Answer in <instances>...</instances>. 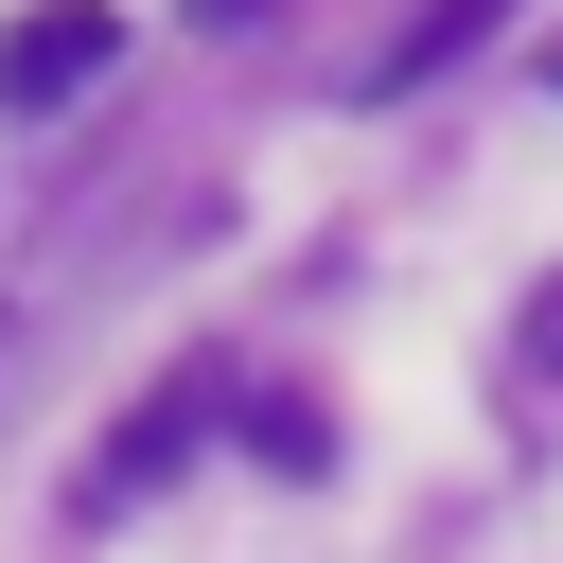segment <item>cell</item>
<instances>
[{"label": "cell", "instance_id": "obj_3", "mask_svg": "<svg viewBox=\"0 0 563 563\" xmlns=\"http://www.w3.org/2000/svg\"><path fill=\"white\" fill-rule=\"evenodd\" d=\"M194 440H211V369H176V387H158V405H141V422H123L106 457H88V510H141V493H158V475H176Z\"/></svg>", "mask_w": 563, "mask_h": 563}, {"label": "cell", "instance_id": "obj_6", "mask_svg": "<svg viewBox=\"0 0 563 563\" xmlns=\"http://www.w3.org/2000/svg\"><path fill=\"white\" fill-rule=\"evenodd\" d=\"M510 352H528V369H545V387H563V282H545V299H528V334H510Z\"/></svg>", "mask_w": 563, "mask_h": 563}, {"label": "cell", "instance_id": "obj_5", "mask_svg": "<svg viewBox=\"0 0 563 563\" xmlns=\"http://www.w3.org/2000/svg\"><path fill=\"white\" fill-rule=\"evenodd\" d=\"M246 440H264V475H317V457H334V422H317V405H246Z\"/></svg>", "mask_w": 563, "mask_h": 563}, {"label": "cell", "instance_id": "obj_8", "mask_svg": "<svg viewBox=\"0 0 563 563\" xmlns=\"http://www.w3.org/2000/svg\"><path fill=\"white\" fill-rule=\"evenodd\" d=\"M545 70H563V53H545Z\"/></svg>", "mask_w": 563, "mask_h": 563}, {"label": "cell", "instance_id": "obj_7", "mask_svg": "<svg viewBox=\"0 0 563 563\" xmlns=\"http://www.w3.org/2000/svg\"><path fill=\"white\" fill-rule=\"evenodd\" d=\"M176 18H194V35H264V0H176Z\"/></svg>", "mask_w": 563, "mask_h": 563}, {"label": "cell", "instance_id": "obj_2", "mask_svg": "<svg viewBox=\"0 0 563 563\" xmlns=\"http://www.w3.org/2000/svg\"><path fill=\"white\" fill-rule=\"evenodd\" d=\"M106 70H123V18H106V0H35V18H0V106H18V123L88 106Z\"/></svg>", "mask_w": 563, "mask_h": 563}, {"label": "cell", "instance_id": "obj_1", "mask_svg": "<svg viewBox=\"0 0 563 563\" xmlns=\"http://www.w3.org/2000/svg\"><path fill=\"white\" fill-rule=\"evenodd\" d=\"M176 229H211V194L158 176V158H123L88 211H53V229L18 246V282H0V422H18V387H35V369H53V352H70V334H88V317L176 246Z\"/></svg>", "mask_w": 563, "mask_h": 563}, {"label": "cell", "instance_id": "obj_4", "mask_svg": "<svg viewBox=\"0 0 563 563\" xmlns=\"http://www.w3.org/2000/svg\"><path fill=\"white\" fill-rule=\"evenodd\" d=\"M493 18H510V0H422V18H405V35H387V53L352 70V88H369V106H405V88H422V70H457V53L493 35Z\"/></svg>", "mask_w": 563, "mask_h": 563}]
</instances>
